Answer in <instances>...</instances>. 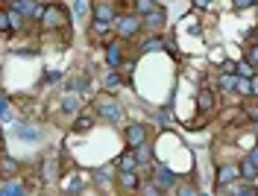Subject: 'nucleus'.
Returning <instances> with one entry per match:
<instances>
[{
  "label": "nucleus",
  "instance_id": "nucleus-32",
  "mask_svg": "<svg viewBox=\"0 0 258 196\" xmlns=\"http://www.w3.org/2000/svg\"><path fill=\"white\" fill-rule=\"evenodd\" d=\"M235 196H255V190H249V187H241V190H235Z\"/></svg>",
  "mask_w": 258,
  "mask_h": 196
},
{
  "label": "nucleus",
  "instance_id": "nucleus-29",
  "mask_svg": "<svg viewBox=\"0 0 258 196\" xmlns=\"http://www.w3.org/2000/svg\"><path fill=\"white\" fill-rule=\"evenodd\" d=\"M76 106H79V97H68L65 100V112H76Z\"/></svg>",
  "mask_w": 258,
  "mask_h": 196
},
{
  "label": "nucleus",
  "instance_id": "nucleus-34",
  "mask_svg": "<svg viewBox=\"0 0 258 196\" xmlns=\"http://www.w3.org/2000/svg\"><path fill=\"white\" fill-rule=\"evenodd\" d=\"M249 117H252V120H258V106H252V109H249Z\"/></svg>",
  "mask_w": 258,
  "mask_h": 196
},
{
  "label": "nucleus",
  "instance_id": "nucleus-17",
  "mask_svg": "<svg viewBox=\"0 0 258 196\" xmlns=\"http://www.w3.org/2000/svg\"><path fill=\"white\" fill-rule=\"evenodd\" d=\"M121 184L126 190H135L138 187V173H121Z\"/></svg>",
  "mask_w": 258,
  "mask_h": 196
},
{
  "label": "nucleus",
  "instance_id": "nucleus-20",
  "mask_svg": "<svg viewBox=\"0 0 258 196\" xmlns=\"http://www.w3.org/2000/svg\"><path fill=\"white\" fill-rule=\"evenodd\" d=\"M18 170H21V167H18V161H15V158L3 155V173H6V176H12V173H18Z\"/></svg>",
  "mask_w": 258,
  "mask_h": 196
},
{
  "label": "nucleus",
  "instance_id": "nucleus-19",
  "mask_svg": "<svg viewBox=\"0 0 258 196\" xmlns=\"http://www.w3.org/2000/svg\"><path fill=\"white\" fill-rule=\"evenodd\" d=\"M135 9H138V12H141V15H144V18H147V15H150V12H155L158 6H155L153 0H138V3H135Z\"/></svg>",
  "mask_w": 258,
  "mask_h": 196
},
{
  "label": "nucleus",
  "instance_id": "nucleus-28",
  "mask_svg": "<svg viewBox=\"0 0 258 196\" xmlns=\"http://www.w3.org/2000/svg\"><path fill=\"white\" fill-rule=\"evenodd\" d=\"M155 120H158L161 126H167V123H170V112H167V109H161V112L155 115Z\"/></svg>",
  "mask_w": 258,
  "mask_h": 196
},
{
  "label": "nucleus",
  "instance_id": "nucleus-7",
  "mask_svg": "<svg viewBox=\"0 0 258 196\" xmlns=\"http://www.w3.org/2000/svg\"><path fill=\"white\" fill-rule=\"evenodd\" d=\"M241 176V167H232V164H223L220 170H217V184L226 187V184H232V179H238Z\"/></svg>",
  "mask_w": 258,
  "mask_h": 196
},
{
  "label": "nucleus",
  "instance_id": "nucleus-3",
  "mask_svg": "<svg viewBox=\"0 0 258 196\" xmlns=\"http://www.w3.org/2000/svg\"><path fill=\"white\" fill-rule=\"evenodd\" d=\"M62 21H65V12H62V6H56V3H47V9H44V15H41V27H44V30H56Z\"/></svg>",
  "mask_w": 258,
  "mask_h": 196
},
{
  "label": "nucleus",
  "instance_id": "nucleus-5",
  "mask_svg": "<svg viewBox=\"0 0 258 196\" xmlns=\"http://www.w3.org/2000/svg\"><path fill=\"white\" fill-rule=\"evenodd\" d=\"M94 24H103V27H112L115 24V6L112 3H94Z\"/></svg>",
  "mask_w": 258,
  "mask_h": 196
},
{
  "label": "nucleus",
  "instance_id": "nucleus-8",
  "mask_svg": "<svg viewBox=\"0 0 258 196\" xmlns=\"http://www.w3.org/2000/svg\"><path fill=\"white\" fill-rule=\"evenodd\" d=\"M138 155H135V149H126L121 155V161H118V167H121V173H135L138 170Z\"/></svg>",
  "mask_w": 258,
  "mask_h": 196
},
{
  "label": "nucleus",
  "instance_id": "nucleus-36",
  "mask_svg": "<svg viewBox=\"0 0 258 196\" xmlns=\"http://www.w3.org/2000/svg\"><path fill=\"white\" fill-rule=\"evenodd\" d=\"M255 44H258V41H255Z\"/></svg>",
  "mask_w": 258,
  "mask_h": 196
},
{
  "label": "nucleus",
  "instance_id": "nucleus-10",
  "mask_svg": "<svg viewBox=\"0 0 258 196\" xmlns=\"http://www.w3.org/2000/svg\"><path fill=\"white\" fill-rule=\"evenodd\" d=\"M241 176L246 181H255L258 179V161H252V158H243V161H241Z\"/></svg>",
  "mask_w": 258,
  "mask_h": 196
},
{
  "label": "nucleus",
  "instance_id": "nucleus-15",
  "mask_svg": "<svg viewBox=\"0 0 258 196\" xmlns=\"http://www.w3.org/2000/svg\"><path fill=\"white\" fill-rule=\"evenodd\" d=\"M82 184H85L82 176H70V179H65L62 187H65V193H79V190H82Z\"/></svg>",
  "mask_w": 258,
  "mask_h": 196
},
{
  "label": "nucleus",
  "instance_id": "nucleus-22",
  "mask_svg": "<svg viewBox=\"0 0 258 196\" xmlns=\"http://www.w3.org/2000/svg\"><path fill=\"white\" fill-rule=\"evenodd\" d=\"M121 73H109V76H106V79H103V85H106V88H109V91H115V88H121Z\"/></svg>",
  "mask_w": 258,
  "mask_h": 196
},
{
  "label": "nucleus",
  "instance_id": "nucleus-21",
  "mask_svg": "<svg viewBox=\"0 0 258 196\" xmlns=\"http://www.w3.org/2000/svg\"><path fill=\"white\" fill-rule=\"evenodd\" d=\"M135 155H138V161H141V164H147V161H150V155H153V147H150V144H144V147L135 149Z\"/></svg>",
  "mask_w": 258,
  "mask_h": 196
},
{
  "label": "nucleus",
  "instance_id": "nucleus-14",
  "mask_svg": "<svg viewBox=\"0 0 258 196\" xmlns=\"http://www.w3.org/2000/svg\"><path fill=\"white\" fill-rule=\"evenodd\" d=\"M238 79H241L238 73H235V76H232V73H220V79H217V85H220L223 91H238Z\"/></svg>",
  "mask_w": 258,
  "mask_h": 196
},
{
  "label": "nucleus",
  "instance_id": "nucleus-13",
  "mask_svg": "<svg viewBox=\"0 0 258 196\" xmlns=\"http://www.w3.org/2000/svg\"><path fill=\"white\" fill-rule=\"evenodd\" d=\"M3 196H24V184H21V179H6V184H3Z\"/></svg>",
  "mask_w": 258,
  "mask_h": 196
},
{
  "label": "nucleus",
  "instance_id": "nucleus-23",
  "mask_svg": "<svg viewBox=\"0 0 258 196\" xmlns=\"http://www.w3.org/2000/svg\"><path fill=\"white\" fill-rule=\"evenodd\" d=\"M141 196H161V190L155 187L153 181H144V184H141Z\"/></svg>",
  "mask_w": 258,
  "mask_h": 196
},
{
  "label": "nucleus",
  "instance_id": "nucleus-4",
  "mask_svg": "<svg viewBox=\"0 0 258 196\" xmlns=\"http://www.w3.org/2000/svg\"><path fill=\"white\" fill-rule=\"evenodd\" d=\"M97 109H100V117H103V120H109V123H118V120L123 117L121 106H118V103H112V100H106V97L97 100Z\"/></svg>",
  "mask_w": 258,
  "mask_h": 196
},
{
  "label": "nucleus",
  "instance_id": "nucleus-31",
  "mask_svg": "<svg viewBox=\"0 0 258 196\" xmlns=\"http://www.w3.org/2000/svg\"><path fill=\"white\" fill-rule=\"evenodd\" d=\"M94 176H97V181H100V184H106V179H109V170H97Z\"/></svg>",
  "mask_w": 258,
  "mask_h": 196
},
{
  "label": "nucleus",
  "instance_id": "nucleus-25",
  "mask_svg": "<svg viewBox=\"0 0 258 196\" xmlns=\"http://www.w3.org/2000/svg\"><path fill=\"white\" fill-rule=\"evenodd\" d=\"M91 126H94V117H79V120L73 123V129H76V132H82V129H91Z\"/></svg>",
  "mask_w": 258,
  "mask_h": 196
},
{
  "label": "nucleus",
  "instance_id": "nucleus-2",
  "mask_svg": "<svg viewBox=\"0 0 258 196\" xmlns=\"http://www.w3.org/2000/svg\"><path fill=\"white\" fill-rule=\"evenodd\" d=\"M147 144V126L144 123H132V126H126V147L129 149H138Z\"/></svg>",
  "mask_w": 258,
  "mask_h": 196
},
{
  "label": "nucleus",
  "instance_id": "nucleus-35",
  "mask_svg": "<svg viewBox=\"0 0 258 196\" xmlns=\"http://www.w3.org/2000/svg\"><path fill=\"white\" fill-rule=\"evenodd\" d=\"M246 158H252V161H258V147L252 149V152H249V155H246Z\"/></svg>",
  "mask_w": 258,
  "mask_h": 196
},
{
  "label": "nucleus",
  "instance_id": "nucleus-18",
  "mask_svg": "<svg viewBox=\"0 0 258 196\" xmlns=\"http://www.w3.org/2000/svg\"><path fill=\"white\" fill-rule=\"evenodd\" d=\"M238 76L241 79H252L255 76V67L249 65V62H238Z\"/></svg>",
  "mask_w": 258,
  "mask_h": 196
},
{
  "label": "nucleus",
  "instance_id": "nucleus-33",
  "mask_svg": "<svg viewBox=\"0 0 258 196\" xmlns=\"http://www.w3.org/2000/svg\"><path fill=\"white\" fill-rule=\"evenodd\" d=\"M249 85H252V94L258 97V76H252V79H249Z\"/></svg>",
  "mask_w": 258,
  "mask_h": 196
},
{
  "label": "nucleus",
  "instance_id": "nucleus-9",
  "mask_svg": "<svg viewBox=\"0 0 258 196\" xmlns=\"http://www.w3.org/2000/svg\"><path fill=\"white\" fill-rule=\"evenodd\" d=\"M106 62H109L112 67L126 65V62H123V53H121V47H118V44H109V47H106Z\"/></svg>",
  "mask_w": 258,
  "mask_h": 196
},
{
  "label": "nucleus",
  "instance_id": "nucleus-30",
  "mask_svg": "<svg viewBox=\"0 0 258 196\" xmlns=\"http://www.w3.org/2000/svg\"><path fill=\"white\" fill-rule=\"evenodd\" d=\"M246 62H249L252 67L258 65V44H255V47H249V59H246Z\"/></svg>",
  "mask_w": 258,
  "mask_h": 196
},
{
  "label": "nucleus",
  "instance_id": "nucleus-11",
  "mask_svg": "<svg viewBox=\"0 0 258 196\" xmlns=\"http://www.w3.org/2000/svg\"><path fill=\"white\" fill-rule=\"evenodd\" d=\"M18 138H21V141H27V144H38V129L18 123Z\"/></svg>",
  "mask_w": 258,
  "mask_h": 196
},
{
  "label": "nucleus",
  "instance_id": "nucleus-24",
  "mask_svg": "<svg viewBox=\"0 0 258 196\" xmlns=\"http://www.w3.org/2000/svg\"><path fill=\"white\" fill-rule=\"evenodd\" d=\"M158 47H164V38H158V35L147 38V44H144V50H147V53H150V50H158Z\"/></svg>",
  "mask_w": 258,
  "mask_h": 196
},
{
  "label": "nucleus",
  "instance_id": "nucleus-16",
  "mask_svg": "<svg viewBox=\"0 0 258 196\" xmlns=\"http://www.w3.org/2000/svg\"><path fill=\"white\" fill-rule=\"evenodd\" d=\"M164 24V9H155V12H150V15L144 18V27H161Z\"/></svg>",
  "mask_w": 258,
  "mask_h": 196
},
{
  "label": "nucleus",
  "instance_id": "nucleus-1",
  "mask_svg": "<svg viewBox=\"0 0 258 196\" xmlns=\"http://www.w3.org/2000/svg\"><path fill=\"white\" fill-rule=\"evenodd\" d=\"M141 27H144V18L138 15V12H129V15L118 18V35H121V38H132V35H138Z\"/></svg>",
  "mask_w": 258,
  "mask_h": 196
},
{
  "label": "nucleus",
  "instance_id": "nucleus-12",
  "mask_svg": "<svg viewBox=\"0 0 258 196\" xmlns=\"http://www.w3.org/2000/svg\"><path fill=\"white\" fill-rule=\"evenodd\" d=\"M197 103H200V112H211V106H214V94H211L208 88H200Z\"/></svg>",
  "mask_w": 258,
  "mask_h": 196
},
{
  "label": "nucleus",
  "instance_id": "nucleus-6",
  "mask_svg": "<svg viewBox=\"0 0 258 196\" xmlns=\"http://www.w3.org/2000/svg\"><path fill=\"white\" fill-rule=\"evenodd\" d=\"M153 184L164 193V190H170V187H176V176H173L167 167H155V173H153Z\"/></svg>",
  "mask_w": 258,
  "mask_h": 196
},
{
  "label": "nucleus",
  "instance_id": "nucleus-27",
  "mask_svg": "<svg viewBox=\"0 0 258 196\" xmlns=\"http://www.w3.org/2000/svg\"><path fill=\"white\" fill-rule=\"evenodd\" d=\"M176 193H179V196H200L191 184H179V190H176Z\"/></svg>",
  "mask_w": 258,
  "mask_h": 196
},
{
  "label": "nucleus",
  "instance_id": "nucleus-26",
  "mask_svg": "<svg viewBox=\"0 0 258 196\" xmlns=\"http://www.w3.org/2000/svg\"><path fill=\"white\" fill-rule=\"evenodd\" d=\"M238 94H252V85H249V79H238Z\"/></svg>",
  "mask_w": 258,
  "mask_h": 196
}]
</instances>
